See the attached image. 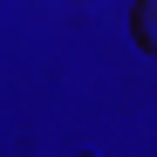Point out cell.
<instances>
[{"mask_svg": "<svg viewBox=\"0 0 157 157\" xmlns=\"http://www.w3.org/2000/svg\"><path fill=\"white\" fill-rule=\"evenodd\" d=\"M130 34H137L144 55H157V0H137V14H130Z\"/></svg>", "mask_w": 157, "mask_h": 157, "instance_id": "cell-1", "label": "cell"}]
</instances>
